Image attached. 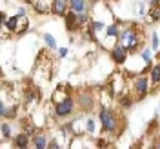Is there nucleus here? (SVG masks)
Segmentation results:
<instances>
[{"mask_svg": "<svg viewBox=\"0 0 160 149\" xmlns=\"http://www.w3.org/2000/svg\"><path fill=\"white\" fill-rule=\"evenodd\" d=\"M120 44L129 51V53L137 49L138 44H140V37H138V33H137V29L128 27V29L122 31V33H120Z\"/></svg>", "mask_w": 160, "mask_h": 149, "instance_id": "f257e3e1", "label": "nucleus"}, {"mask_svg": "<svg viewBox=\"0 0 160 149\" xmlns=\"http://www.w3.org/2000/svg\"><path fill=\"white\" fill-rule=\"evenodd\" d=\"M73 109H75V100L71 98V97H66V98H62L60 102L55 104V113L60 118L69 117L71 113H73Z\"/></svg>", "mask_w": 160, "mask_h": 149, "instance_id": "f03ea898", "label": "nucleus"}, {"mask_svg": "<svg viewBox=\"0 0 160 149\" xmlns=\"http://www.w3.org/2000/svg\"><path fill=\"white\" fill-rule=\"evenodd\" d=\"M100 122H102V127L108 133L117 131V117L109 109H100Z\"/></svg>", "mask_w": 160, "mask_h": 149, "instance_id": "7ed1b4c3", "label": "nucleus"}, {"mask_svg": "<svg viewBox=\"0 0 160 149\" xmlns=\"http://www.w3.org/2000/svg\"><path fill=\"white\" fill-rule=\"evenodd\" d=\"M135 91H137V98H144L146 95H148V91H149V82H148V78L144 77V75H140V77H137V80H135Z\"/></svg>", "mask_w": 160, "mask_h": 149, "instance_id": "20e7f679", "label": "nucleus"}, {"mask_svg": "<svg viewBox=\"0 0 160 149\" xmlns=\"http://www.w3.org/2000/svg\"><path fill=\"white\" fill-rule=\"evenodd\" d=\"M111 58L115 60L117 64H124L126 58H128V49H126L122 44H117V46L113 47V51H111Z\"/></svg>", "mask_w": 160, "mask_h": 149, "instance_id": "39448f33", "label": "nucleus"}, {"mask_svg": "<svg viewBox=\"0 0 160 149\" xmlns=\"http://www.w3.org/2000/svg\"><path fill=\"white\" fill-rule=\"evenodd\" d=\"M68 6L69 2L68 0H53V6H51V11L58 17H66L68 15Z\"/></svg>", "mask_w": 160, "mask_h": 149, "instance_id": "423d86ee", "label": "nucleus"}, {"mask_svg": "<svg viewBox=\"0 0 160 149\" xmlns=\"http://www.w3.org/2000/svg\"><path fill=\"white\" fill-rule=\"evenodd\" d=\"M66 27L69 31L77 29L78 27V17H77V11H73V13H68L66 15Z\"/></svg>", "mask_w": 160, "mask_h": 149, "instance_id": "0eeeda50", "label": "nucleus"}, {"mask_svg": "<svg viewBox=\"0 0 160 149\" xmlns=\"http://www.w3.org/2000/svg\"><path fill=\"white\" fill-rule=\"evenodd\" d=\"M69 7H71V11L80 13V11L88 9V2L86 0H69Z\"/></svg>", "mask_w": 160, "mask_h": 149, "instance_id": "6e6552de", "label": "nucleus"}, {"mask_svg": "<svg viewBox=\"0 0 160 149\" xmlns=\"http://www.w3.org/2000/svg\"><path fill=\"white\" fill-rule=\"evenodd\" d=\"M28 142H29V137H28V133H22V135H18L17 138H15V146L20 149L28 147Z\"/></svg>", "mask_w": 160, "mask_h": 149, "instance_id": "1a4fd4ad", "label": "nucleus"}, {"mask_svg": "<svg viewBox=\"0 0 160 149\" xmlns=\"http://www.w3.org/2000/svg\"><path fill=\"white\" fill-rule=\"evenodd\" d=\"M15 113H17V109L15 107H6V104H2L0 106V115H2V118H11V117H15Z\"/></svg>", "mask_w": 160, "mask_h": 149, "instance_id": "9d476101", "label": "nucleus"}, {"mask_svg": "<svg viewBox=\"0 0 160 149\" xmlns=\"http://www.w3.org/2000/svg\"><path fill=\"white\" fill-rule=\"evenodd\" d=\"M33 144H35V147H37V149L48 147V140H46V137H44V135H37V137H35V140H33Z\"/></svg>", "mask_w": 160, "mask_h": 149, "instance_id": "9b49d317", "label": "nucleus"}, {"mask_svg": "<svg viewBox=\"0 0 160 149\" xmlns=\"http://www.w3.org/2000/svg\"><path fill=\"white\" fill-rule=\"evenodd\" d=\"M151 84H153V86L160 84V66L151 67Z\"/></svg>", "mask_w": 160, "mask_h": 149, "instance_id": "f8f14e48", "label": "nucleus"}, {"mask_svg": "<svg viewBox=\"0 0 160 149\" xmlns=\"http://www.w3.org/2000/svg\"><path fill=\"white\" fill-rule=\"evenodd\" d=\"M18 18H20V15H18V17H13V18H8L6 27H8L9 31H17V29H18V27H17V26H18Z\"/></svg>", "mask_w": 160, "mask_h": 149, "instance_id": "ddd939ff", "label": "nucleus"}, {"mask_svg": "<svg viewBox=\"0 0 160 149\" xmlns=\"http://www.w3.org/2000/svg\"><path fill=\"white\" fill-rule=\"evenodd\" d=\"M44 40L48 42V46H49V47H53V49L57 47V42H55V37H53V35H49V33H46V35H44Z\"/></svg>", "mask_w": 160, "mask_h": 149, "instance_id": "4468645a", "label": "nucleus"}, {"mask_svg": "<svg viewBox=\"0 0 160 149\" xmlns=\"http://www.w3.org/2000/svg\"><path fill=\"white\" fill-rule=\"evenodd\" d=\"M151 18H153V20L160 18V6L157 7V2H155V0H153V9H151Z\"/></svg>", "mask_w": 160, "mask_h": 149, "instance_id": "2eb2a0df", "label": "nucleus"}, {"mask_svg": "<svg viewBox=\"0 0 160 149\" xmlns=\"http://www.w3.org/2000/svg\"><path fill=\"white\" fill-rule=\"evenodd\" d=\"M11 137V127H9V124H2V138H9Z\"/></svg>", "mask_w": 160, "mask_h": 149, "instance_id": "dca6fc26", "label": "nucleus"}, {"mask_svg": "<svg viewBox=\"0 0 160 149\" xmlns=\"http://www.w3.org/2000/svg\"><path fill=\"white\" fill-rule=\"evenodd\" d=\"M77 17H78V26H84L88 20H89V17H88V13H84V11H80V13H77Z\"/></svg>", "mask_w": 160, "mask_h": 149, "instance_id": "f3484780", "label": "nucleus"}, {"mask_svg": "<svg viewBox=\"0 0 160 149\" xmlns=\"http://www.w3.org/2000/svg\"><path fill=\"white\" fill-rule=\"evenodd\" d=\"M104 27H106V26H104L102 22H93V24H91V29L95 31V33H100Z\"/></svg>", "mask_w": 160, "mask_h": 149, "instance_id": "a211bd4d", "label": "nucleus"}, {"mask_svg": "<svg viewBox=\"0 0 160 149\" xmlns=\"http://www.w3.org/2000/svg\"><path fill=\"white\" fill-rule=\"evenodd\" d=\"M106 33H108V37H117V35H118V27H117V26H109V27L106 29Z\"/></svg>", "mask_w": 160, "mask_h": 149, "instance_id": "6ab92c4d", "label": "nucleus"}, {"mask_svg": "<svg viewBox=\"0 0 160 149\" xmlns=\"http://www.w3.org/2000/svg\"><path fill=\"white\" fill-rule=\"evenodd\" d=\"M142 58H144V62H149L151 51H149V49H144V51H142Z\"/></svg>", "mask_w": 160, "mask_h": 149, "instance_id": "aec40b11", "label": "nucleus"}, {"mask_svg": "<svg viewBox=\"0 0 160 149\" xmlns=\"http://www.w3.org/2000/svg\"><path fill=\"white\" fill-rule=\"evenodd\" d=\"M88 131L89 133H95V120H88Z\"/></svg>", "mask_w": 160, "mask_h": 149, "instance_id": "412c9836", "label": "nucleus"}, {"mask_svg": "<svg viewBox=\"0 0 160 149\" xmlns=\"http://www.w3.org/2000/svg\"><path fill=\"white\" fill-rule=\"evenodd\" d=\"M122 104H124V106H131V104H133L131 97H124V98H122Z\"/></svg>", "mask_w": 160, "mask_h": 149, "instance_id": "4be33fe9", "label": "nucleus"}, {"mask_svg": "<svg viewBox=\"0 0 160 149\" xmlns=\"http://www.w3.org/2000/svg\"><path fill=\"white\" fill-rule=\"evenodd\" d=\"M153 49H158V37L153 35Z\"/></svg>", "mask_w": 160, "mask_h": 149, "instance_id": "5701e85b", "label": "nucleus"}, {"mask_svg": "<svg viewBox=\"0 0 160 149\" xmlns=\"http://www.w3.org/2000/svg\"><path fill=\"white\" fill-rule=\"evenodd\" d=\"M48 147H51V149H57V147H58V142H57V140H51L49 144H48Z\"/></svg>", "mask_w": 160, "mask_h": 149, "instance_id": "b1692460", "label": "nucleus"}, {"mask_svg": "<svg viewBox=\"0 0 160 149\" xmlns=\"http://www.w3.org/2000/svg\"><path fill=\"white\" fill-rule=\"evenodd\" d=\"M58 55H60V57H66V55H68V49H64V47L58 49Z\"/></svg>", "mask_w": 160, "mask_h": 149, "instance_id": "393cba45", "label": "nucleus"}, {"mask_svg": "<svg viewBox=\"0 0 160 149\" xmlns=\"http://www.w3.org/2000/svg\"><path fill=\"white\" fill-rule=\"evenodd\" d=\"M26 2H33V0H26Z\"/></svg>", "mask_w": 160, "mask_h": 149, "instance_id": "a878e982", "label": "nucleus"}, {"mask_svg": "<svg viewBox=\"0 0 160 149\" xmlns=\"http://www.w3.org/2000/svg\"><path fill=\"white\" fill-rule=\"evenodd\" d=\"M155 2H160V0H155Z\"/></svg>", "mask_w": 160, "mask_h": 149, "instance_id": "bb28decb", "label": "nucleus"}]
</instances>
